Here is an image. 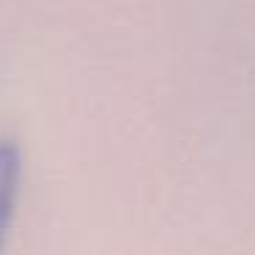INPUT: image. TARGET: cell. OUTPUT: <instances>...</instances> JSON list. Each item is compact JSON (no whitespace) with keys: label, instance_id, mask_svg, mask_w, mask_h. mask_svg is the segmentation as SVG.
I'll list each match as a JSON object with an SVG mask.
<instances>
[{"label":"cell","instance_id":"1","mask_svg":"<svg viewBox=\"0 0 255 255\" xmlns=\"http://www.w3.org/2000/svg\"><path fill=\"white\" fill-rule=\"evenodd\" d=\"M19 181H22V151L14 140H0V247L14 220Z\"/></svg>","mask_w":255,"mask_h":255}]
</instances>
